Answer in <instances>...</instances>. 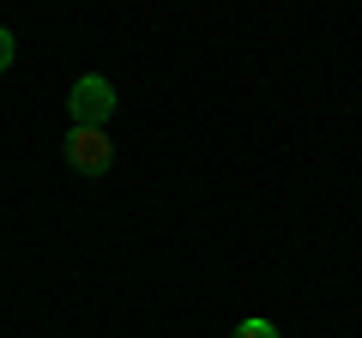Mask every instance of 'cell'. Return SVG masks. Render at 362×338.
Listing matches in <instances>:
<instances>
[{"instance_id": "6da1fadb", "label": "cell", "mask_w": 362, "mask_h": 338, "mask_svg": "<svg viewBox=\"0 0 362 338\" xmlns=\"http://www.w3.org/2000/svg\"><path fill=\"white\" fill-rule=\"evenodd\" d=\"M66 109H73V127H109V115H115V85L103 73H85L73 85V97H66Z\"/></svg>"}, {"instance_id": "7a4b0ae2", "label": "cell", "mask_w": 362, "mask_h": 338, "mask_svg": "<svg viewBox=\"0 0 362 338\" xmlns=\"http://www.w3.org/2000/svg\"><path fill=\"white\" fill-rule=\"evenodd\" d=\"M66 163H73L78 175H109V163H115L109 127H73L66 133Z\"/></svg>"}, {"instance_id": "3957f363", "label": "cell", "mask_w": 362, "mask_h": 338, "mask_svg": "<svg viewBox=\"0 0 362 338\" xmlns=\"http://www.w3.org/2000/svg\"><path fill=\"white\" fill-rule=\"evenodd\" d=\"M230 338H278V326H272V320H242Z\"/></svg>"}, {"instance_id": "277c9868", "label": "cell", "mask_w": 362, "mask_h": 338, "mask_svg": "<svg viewBox=\"0 0 362 338\" xmlns=\"http://www.w3.org/2000/svg\"><path fill=\"white\" fill-rule=\"evenodd\" d=\"M13 49H18V42H13V30L0 25V73H6V66H13Z\"/></svg>"}]
</instances>
